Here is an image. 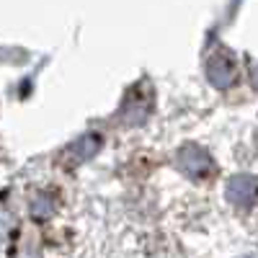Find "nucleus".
Segmentation results:
<instances>
[{
  "label": "nucleus",
  "instance_id": "obj_5",
  "mask_svg": "<svg viewBox=\"0 0 258 258\" xmlns=\"http://www.w3.org/2000/svg\"><path fill=\"white\" fill-rule=\"evenodd\" d=\"M207 80L214 88H230V85L238 80V64H235L232 54L227 52H217L207 59Z\"/></svg>",
  "mask_w": 258,
  "mask_h": 258
},
{
  "label": "nucleus",
  "instance_id": "obj_2",
  "mask_svg": "<svg viewBox=\"0 0 258 258\" xmlns=\"http://www.w3.org/2000/svg\"><path fill=\"white\" fill-rule=\"evenodd\" d=\"M178 168L191 181H207L209 176H214V160L199 145H183L178 150Z\"/></svg>",
  "mask_w": 258,
  "mask_h": 258
},
{
  "label": "nucleus",
  "instance_id": "obj_7",
  "mask_svg": "<svg viewBox=\"0 0 258 258\" xmlns=\"http://www.w3.org/2000/svg\"><path fill=\"white\" fill-rule=\"evenodd\" d=\"M250 83L255 85V91H258V62H255L253 68H250Z\"/></svg>",
  "mask_w": 258,
  "mask_h": 258
},
{
  "label": "nucleus",
  "instance_id": "obj_1",
  "mask_svg": "<svg viewBox=\"0 0 258 258\" xmlns=\"http://www.w3.org/2000/svg\"><path fill=\"white\" fill-rule=\"evenodd\" d=\"M150 109H153V88H150V83L142 80L124 96L119 121L126 124V126H137L150 116Z\"/></svg>",
  "mask_w": 258,
  "mask_h": 258
},
{
  "label": "nucleus",
  "instance_id": "obj_6",
  "mask_svg": "<svg viewBox=\"0 0 258 258\" xmlns=\"http://www.w3.org/2000/svg\"><path fill=\"white\" fill-rule=\"evenodd\" d=\"M52 209H54V202H52L49 197H44V194H39V197H36V202L31 204V214H34V217H39V220L49 217V214H52Z\"/></svg>",
  "mask_w": 258,
  "mask_h": 258
},
{
  "label": "nucleus",
  "instance_id": "obj_3",
  "mask_svg": "<svg viewBox=\"0 0 258 258\" xmlns=\"http://www.w3.org/2000/svg\"><path fill=\"white\" fill-rule=\"evenodd\" d=\"M101 145H103V140H101V135H83L80 140H75L73 145H68L64 147V153L59 155V163L64 165V168H78V165H83V163H88L98 150H101Z\"/></svg>",
  "mask_w": 258,
  "mask_h": 258
},
{
  "label": "nucleus",
  "instance_id": "obj_4",
  "mask_svg": "<svg viewBox=\"0 0 258 258\" xmlns=\"http://www.w3.org/2000/svg\"><path fill=\"white\" fill-rule=\"evenodd\" d=\"M225 197L230 204L240 207V209H250L258 202V178L248 176V173H238L227 181V191Z\"/></svg>",
  "mask_w": 258,
  "mask_h": 258
}]
</instances>
